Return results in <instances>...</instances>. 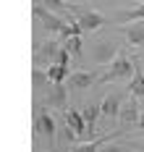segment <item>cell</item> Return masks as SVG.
Returning a JSON list of instances; mask_svg holds the SVG:
<instances>
[{
  "label": "cell",
  "mask_w": 144,
  "mask_h": 152,
  "mask_svg": "<svg viewBox=\"0 0 144 152\" xmlns=\"http://www.w3.org/2000/svg\"><path fill=\"white\" fill-rule=\"evenodd\" d=\"M118 55H121V42H118L115 37H102V39L92 42V47H89V58H92V63H97V66H108V63H113Z\"/></svg>",
  "instance_id": "cell-1"
},
{
  "label": "cell",
  "mask_w": 144,
  "mask_h": 152,
  "mask_svg": "<svg viewBox=\"0 0 144 152\" xmlns=\"http://www.w3.org/2000/svg\"><path fill=\"white\" fill-rule=\"evenodd\" d=\"M134 74H136V63L121 53V55L113 61L110 68L100 76V81H97V84H110V81H121V79H134Z\"/></svg>",
  "instance_id": "cell-2"
},
{
  "label": "cell",
  "mask_w": 144,
  "mask_h": 152,
  "mask_svg": "<svg viewBox=\"0 0 144 152\" xmlns=\"http://www.w3.org/2000/svg\"><path fill=\"white\" fill-rule=\"evenodd\" d=\"M60 53H63V45H60V42H55V39H47V42L37 45V50H34V66H37V68L58 66Z\"/></svg>",
  "instance_id": "cell-3"
},
{
  "label": "cell",
  "mask_w": 144,
  "mask_h": 152,
  "mask_svg": "<svg viewBox=\"0 0 144 152\" xmlns=\"http://www.w3.org/2000/svg\"><path fill=\"white\" fill-rule=\"evenodd\" d=\"M34 18L42 24V29L47 31V34H63L65 26H68V21H63L60 13H52L50 8L42 5V3H37V5H34Z\"/></svg>",
  "instance_id": "cell-4"
},
{
  "label": "cell",
  "mask_w": 144,
  "mask_h": 152,
  "mask_svg": "<svg viewBox=\"0 0 144 152\" xmlns=\"http://www.w3.org/2000/svg\"><path fill=\"white\" fill-rule=\"evenodd\" d=\"M71 11L76 13V21H79L81 31H87V34H92V31H100L102 26H105V16L97 13V11H84V8H79V5H73Z\"/></svg>",
  "instance_id": "cell-5"
},
{
  "label": "cell",
  "mask_w": 144,
  "mask_h": 152,
  "mask_svg": "<svg viewBox=\"0 0 144 152\" xmlns=\"http://www.w3.org/2000/svg\"><path fill=\"white\" fill-rule=\"evenodd\" d=\"M100 81V76L95 71H73V74L65 79V87L68 89H87V87H92Z\"/></svg>",
  "instance_id": "cell-6"
},
{
  "label": "cell",
  "mask_w": 144,
  "mask_h": 152,
  "mask_svg": "<svg viewBox=\"0 0 144 152\" xmlns=\"http://www.w3.org/2000/svg\"><path fill=\"white\" fill-rule=\"evenodd\" d=\"M139 121H142V107H139V100L136 97H131L121 107V123L123 126H139Z\"/></svg>",
  "instance_id": "cell-7"
},
{
  "label": "cell",
  "mask_w": 144,
  "mask_h": 152,
  "mask_svg": "<svg viewBox=\"0 0 144 152\" xmlns=\"http://www.w3.org/2000/svg\"><path fill=\"white\" fill-rule=\"evenodd\" d=\"M121 31H123V37H126L128 45H134V47L144 45V21H136V24H123V26H121Z\"/></svg>",
  "instance_id": "cell-8"
},
{
  "label": "cell",
  "mask_w": 144,
  "mask_h": 152,
  "mask_svg": "<svg viewBox=\"0 0 144 152\" xmlns=\"http://www.w3.org/2000/svg\"><path fill=\"white\" fill-rule=\"evenodd\" d=\"M37 131H39V134H42V137L47 139L50 144H52V142H55V131H58V129H55V121H52V115H50L47 110H45V113H39V115H37Z\"/></svg>",
  "instance_id": "cell-9"
},
{
  "label": "cell",
  "mask_w": 144,
  "mask_h": 152,
  "mask_svg": "<svg viewBox=\"0 0 144 152\" xmlns=\"http://www.w3.org/2000/svg\"><path fill=\"white\" fill-rule=\"evenodd\" d=\"M100 105H102V115L105 118H121V107H123L121 94H108Z\"/></svg>",
  "instance_id": "cell-10"
},
{
  "label": "cell",
  "mask_w": 144,
  "mask_h": 152,
  "mask_svg": "<svg viewBox=\"0 0 144 152\" xmlns=\"http://www.w3.org/2000/svg\"><path fill=\"white\" fill-rule=\"evenodd\" d=\"M65 94H68V87H65V84H52V92L47 94L45 105H50V107H65Z\"/></svg>",
  "instance_id": "cell-11"
},
{
  "label": "cell",
  "mask_w": 144,
  "mask_h": 152,
  "mask_svg": "<svg viewBox=\"0 0 144 152\" xmlns=\"http://www.w3.org/2000/svg\"><path fill=\"white\" fill-rule=\"evenodd\" d=\"M65 123H68L79 137H84V134L89 131V126H87V121H84V115H81L79 110H65Z\"/></svg>",
  "instance_id": "cell-12"
},
{
  "label": "cell",
  "mask_w": 144,
  "mask_h": 152,
  "mask_svg": "<svg viewBox=\"0 0 144 152\" xmlns=\"http://www.w3.org/2000/svg\"><path fill=\"white\" fill-rule=\"evenodd\" d=\"M128 92H131V97H136V100H144V68L136 63V74L131 79V84H128Z\"/></svg>",
  "instance_id": "cell-13"
},
{
  "label": "cell",
  "mask_w": 144,
  "mask_h": 152,
  "mask_svg": "<svg viewBox=\"0 0 144 152\" xmlns=\"http://www.w3.org/2000/svg\"><path fill=\"white\" fill-rule=\"evenodd\" d=\"M81 115H84V121H87L89 131H92V129H95V123H97V118L102 115V105H100V102H87L84 110H81Z\"/></svg>",
  "instance_id": "cell-14"
},
{
  "label": "cell",
  "mask_w": 144,
  "mask_h": 152,
  "mask_svg": "<svg viewBox=\"0 0 144 152\" xmlns=\"http://www.w3.org/2000/svg\"><path fill=\"white\" fill-rule=\"evenodd\" d=\"M118 21H123V24L144 21V3H139V5H136V8H131V11H121V13H118Z\"/></svg>",
  "instance_id": "cell-15"
},
{
  "label": "cell",
  "mask_w": 144,
  "mask_h": 152,
  "mask_svg": "<svg viewBox=\"0 0 144 152\" xmlns=\"http://www.w3.org/2000/svg\"><path fill=\"white\" fill-rule=\"evenodd\" d=\"M47 76H50V84H65V79L71 74H68V66H50Z\"/></svg>",
  "instance_id": "cell-16"
},
{
  "label": "cell",
  "mask_w": 144,
  "mask_h": 152,
  "mask_svg": "<svg viewBox=\"0 0 144 152\" xmlns=\"http://www.w3.org/2000/svg\"><path fill=\"white\" fill-rule=\"evenodd\" d=\"M63 47L73 55V58H81L84 55V47H81V34H73V37H68L63 42Z\"/></svg>",
  "instance_id": "cell-17"
},
{
  "label": "cell",
  "mask_w": 144,
  "mask_h": 152,
  "mask_svg": "<svg viewBox=\"0 0 144 152\" xmlns=\"http://www.w3.org/2000/svg\"><path fill=\"white\" fill-rule=\"evenodd\" d=\"M108 142H110V137L95 139V142H84V144H79L73 152H100V147H102V144H108Z\"/></svg>",
  "instance_id": "cell-18"
},
{
  "label": "cell",
  "mask_w": 144,
  "mask_h": 152,
  "mask_svg": "<svg viewBox=\"0 0 144 152\" xmlns=\"http://www.w3.org/2000/svg\"><path fill=\"white\" fill-rule=\"evenodd\" d=\"M39 3H42L45 8H50L52 13H63V3L65 0H39Z\"/></svg>",
  "instance_id": "cell-19"
},
{
  "label": "cell",
  "mask_w": 144,
  "mask_h": 152,
  "mask_svg": "<svg viewBox=\"0 0 144 152\" xmlns=\"http://www.w3.org/2000/svg\"><path fill=\"white\" fill-rule=\"evenodd\" d=\"M100 152H131V150H128V147H123V144H113V142H108Z\"/></svg>",
  "instance_id": "cell-20"
},
{
  "label": "cell",
  "mask_w": 144,
  "mask_h": 152,
  "mask_svg": "<svg viewBox=\"0 0 144 152\" xmlns=\"http://www.w3.org/2000/svg\"><path fill=\"white\" fill-rule=\"evenodd\" d=\"M139 129L144 131V113H142V121H139Z\"/></svg>",
  "instance_id": "cell-21"
},
{
  "label": "cell",
  "mask_w": 144,
  "mask_h": 152,
  "mask_svg": "<svg viewBox=\"0 0 144 152\" xmlns=\"http://www.w3.org/2000/svg\"><path fill=\"white\" fill-rule=\"evenodd\" d=\"M65 3H73V5H79V3H84V0H65Z\"/></svg>",
  "instance_id": "cell-22"
},
{
  "label": "cell",
  "mask_w": 144,
  "mask_h": 152,
  "mask_svg": "<svg viewBox=\"0 0 144 152\" xmlns=\"http://www.w3.org/2000/svg\"><path fill=\"white\" fill-rule=\"evenodd\" d=\"M95 3H113V0H95Z\"/></svg>",
  "instance_id": "cell-23"
},
{
  "label": "cell",
  "mask_w": 144,
  "mask_h": 152,
  "mask_svg": "<svg viewBox=\"0 0 144 152\" xmlns=\"http://www.w3.org/2000/svg\"><path fill=\"white\" fill-rule=\"evenodd\" d=\"M139 152H144V147H142V150H139Z\"/></svg>",
  "instance_id": "cell-24"
},
{
  "label": "cell",
  "mask_w": 144,
  "mask_h": 152,
  "mask_svg": "<svg viewBox=\"0 0 144 152\" xmlns=\"http://www.w3.org/2000/svg\"><path fill=\"white\" fill-rule=\"evenodd\" d=\"M139 3H144V0H139Z\"/></svg>",
  "instance_id": "cell-25"
},
{
  "label": "cell",
  "mask_w": 144,
  "mask_h": 152,
  "mask_svg": "<svg viewBox=\"0 0 144 152\" xmlns=\"http://www.w3.org/2000/svg\"><path fill=\"white\" fill-rule=\"evenodd\" d=\"M142 63H144V61H142Z\"/></svg>",
  "instance_id": "cell-26"
}]
</instances>
